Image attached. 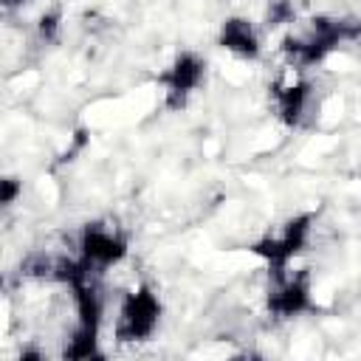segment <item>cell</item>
<instances>
[{
	"label": "cell",
	"mask_w": 361,
	"mask_h": 361,
	"mask_svg": "<svg viewBox=\"0 0 361 361\" xmlns=\"http://www.w3.org/2000/svg\"><path fill=\"white\" fill-rule=\"evenodd\" d=\"M161 322V299L149 285H135L118 307L116 338L118 341H147Z\"/></svg>",
	"instance_id": "cell-3"
},
{
	"label": "cell",
	"mask_w": 361,
	"mask_h": 361,
	"mask_svg": "<svg viewBox=\"0 0 361 361\" xmlns=\"http://www.w3.org/2000/svg\"><path fill=\"white\" fill-rule=\"evenodd\" d=\"M20 195H23V183H20L17 178L6 175V178L0 180V203H3V206H11Z\"/></svg>",
	"instance_id": "cell-10"
},
{
	"label": "cell",
	"mask_w": 361,
	"mask_h": 361,
	"mask_svg": "<svg viewBox=\"0 0 361 361\" xmlns=\"http://www.w3.org/2000/svg\"><path fill=\"white\" fill-rule=\"evenodd\" d=\"M361 39V20L355 17H313L305 28L293 31L282 51L288 54L293 68H307L322 62L330 51H336L341 42Z\"/></svg>",
	"instance_id": "cell-1"
},
{
	"label": "cell",
	"mask_w": 361,
	"mask_h": 361,
	"mask_svg": "<svg viewBox=\"0 0 361 361\" xmlns=\"http://www.w3.org/2000/svg\"><path fill=\"white\" fill-rule=\"evenodd\" d=\"M310 234H313V214L310 212H302V214L288 217L279 228H274L265 237H259L251 245V251L265 259L271 276H279V274L288 271V265L293 262V257L307 248Z\"/></svg>",
	"instance_id": "cell-2"
},
{
	"label": "cell",
	"mask_w": 361,
	"mask_h": 361,
	"mask_svg": "<svg viewBox=\"0 0 361 361\" xmlns=\"http://www.w3.org/2000/svg\"><path fill=\"white\" fill-rule=\"evenodd\" d=\"M85 144H87V133H85V130H79V133L73 135L71 147H68V149L59 155V164H68V161H73V158H76V155L85 149Z\"/></svg>",
	"instance_id": "cell-11"
},
{
	"label": "cell",
	"mask_w": 361,
	"mask_h": 361,
	"mask_svg": "<svg viewBox=\"0 0 361 361\" xmlns=\"http://www.w3.org/2000/svg\"><path fill=\"white\" fill-rule=\"evenodd\" d=\"M23 3H28V0H3L6 8H17V6H23Z\"/></svg>",
	"instance_id": "cell-12"
},
{
	"label": "cell",
	"mask_w": 361,
	"mask_h": 361,
	"mask_svg": "<svg viewBox=\"0 0 361 361\" xmlns=\"http://www.w3.org/2000/svg\"><path fill=\"white\" fill-rule=\"evenodd\" d=\"M206 79V62L203 56H197L195 51H180L169 68L161 73V85H164V102L169 110H180L189 96L203 85Z\"/></svg>",
	"instance_id": "cell-5"
},
{
	"label": "cell",
	"mask_w": 361,
	"mask_h": 361,
	"mask_svg": "<svg viewBox=\"0 0 361 361\" xmlns=\"http://www.w3.org/2000/svg\"><path fill=\"white\" fill-rule=\"evenodd\" d=\"M302 68H288L276 82H274V104H276V116L288 124V127H296L302 124V116L307 110V102H310V85L307 79L299 73Z\"/></svg>",
	"instance_id": "cell-6"
},
{
	"label": "cell",
	"mask_w": 361,
	"mask_h": 361,
	"mask_svg": "<svg viewBox=\"0 0 361 361\" xmlns=\"http://www.w3.org/2000/svg\"><path fill=\"white\" fill-rule=\"evenodd\" d=\"M127 234L110 220H93L79 231V257L99 274L127 257Z\"/></svg>",
	"instance_id": "cell-4"
},
{
	"label": "cell",
	"mask_w": 361,
	"mask_h": 361,
	"mask_svg": "<svg viewBox=\"0 0 361 361\" xmlns=\"http://www.w3.org/2000/svg\"><path fill=\"white\" fill-rule=\"evenodd\" d=\"M274 288L268 293V310L276 313L279 319H293L305 310H310V282L305 274H279L271 276Z\"/></svg>",
	"instance_id": "cell-7"
},
{
	"label": "cell",
	"mask_w": 361,
	"mask_h": 361,
	"mask_svg": "<svg viewBox=\"0 0 361 361\" xmlns=\"http://www.w3.org/2000/svg\"><path fill=\"white\" fill-rule=\"evenodd\" d=\"M217 45L240 59H257L262 51L259 34H257L254 23L245 17H226L217 31Z\"/></svg>",
	"instance_id": "cell-8"
},
{
	"label": "cell",
	"mask_w": 361,
	"mask_h": 361,
	"mask_svg": "<svg viewBox=\"0 0 361 361\" xmlns=\"http://www.w3.org/2000/svg\"><path fill=\"white\" fill-rule=\"evenodd\" d=\"M62 31V11L59 8H48L45 14H39L37 20V34L42 42H56Z\"/></svg>",
	"instance_id": "cell-9"
}]
</instances>
